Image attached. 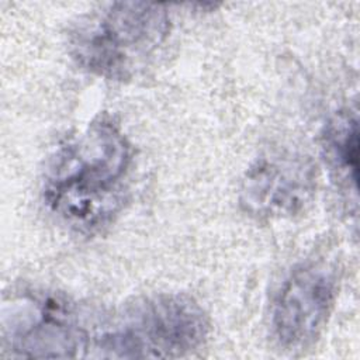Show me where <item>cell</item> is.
Segmentation results:
<instances>
[{"mask_svg":"<svg viewBox=\"0 0 360 360\" xmlns=\"http://www.w3.org/2000/svg\"><path fill=\"white\" fill-rule=\"evenodd\" d=\"M132 158L120 125L110 117H97L49 159L42 181L46 207L80 233L100 231L124 204Z\"/></svg>","mask_w":360,"mask_h":360,"instance_id":"6da1fadb","label":"cell"},{"mask_svg":"<svg viewBox=\"0 0 360 360\" xmlns=\"http://www.w3.org/2000/svg\"><path fill=\"white\" fill-rule=\"evenodd\" d=\"M208 333V316L197 301L184 294H156L134 300L98 326L87 357H184L198 350Z\"/></svg>","mask_w":360,"mask_h":360,"instance_id":"7a4b0ae2","label":"cell"},{"mask_svg":"<svg viewBox=\"0 0 360 360\" xmlns=\"http://www.w3.org/2000/svg\"><path fill=\"white\" fill-rule=\"evenodd\" d=\"M165 4L114 1L86 14L69 34V52L84 70L108 80L131 79L165 44Z\"/></svg>","mask_w":360,"mask_h":360,"instance_id":"3957f363","label":"cell"},{"mask_svg":"<svg viewBox=\"0 0 360 360\" xmlns=\"http://www.w3.org/2000/svg\"><path fill=\"white\" fill-rule=\"evenodd\" d=\"M3 346L13 357H87L90 333L75 307L58 294L22 295L3 319Z\"/></svg>","mask_w":360,"mask_h":360,"instance_id":"277c9868","label":"cell"},{"mask_svg":"<svg viewBox=\"0 0 360 360\" xmlns=\"http://www.w3.org/2000/svg\"><path fill=\"white\" fill-rule=\"evenodd\" d=\"M338 267L323 257L297 264L277 290L270 329L284 350H304L322 333L338 297Z\"/></svg>","mask_w":360,"mask_h":360,"instance_id":"5b68a950","label":"cell"},{"mask_svg":"<svg viewBox=\"0 0 360 360\" xmlns=\"http://www.w3.org/2000/svg\"><path fill=\"white\" fill-rule=\"evenodd\" d=\"M315 190L312 159L295 150L274 149L262 153L246 170L239 202L256 219L292 218L307 208Z\"/></svg>","mask_w":360,"mask_h":360,"instance_id":"8992f818","label":"cell"},{"mask_svg":"<svg viewBox=\"0 0 360 360\" xmlns=\"http://www.w3.org/2000/svg\"><path fill=\"white\" fill-rule=\"evenodd\" d=\"M323 149L338 177L356 190L359 172V125L354 114L339 112L328 122L323 132Z\"/></svg>","mask_w":360,"mask_h":360,"instance_id":"52a82bcc","label":"cell"}]
</instances>
